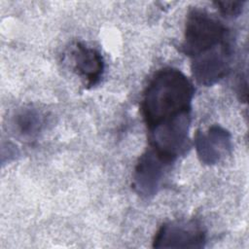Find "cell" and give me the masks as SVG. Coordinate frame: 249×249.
Masks as SVG:
<instances>
[{
    "label": "cell",
    "instance_id": "obj_1",
    "mask_svg": "<svg viewBox=\"0 0 249 249\" xmlns=\"http://www.w3.org/2000/svg\"><path fill=\"white\" fill-rule=\"evenodd\" d=\"M195 89L177 68L164 67L155 73L144 90L141 111L148 130L191 114Z\"/></svg>",
    "mask_w": 249,
    "mask_h": 249
},
{
    "label": "cell",
    "instance_id": "obj_2",
    "mask_svg": "<svg viewBox=\"0 0 249 249\" xmlns=\"http://www.w3.org/2000/svg\"><path fill=\"white\" fill-rule=\"evenodd\" d=\"M228 28L209 13L193 9L189 12L185 24L182 50L191 58L229 43Z\"/></svg>",
    "mask_w": 249,
    "mask_h": 249
},
{
    "label": "cell",
    "instance_id": "obj_3",
    "mask_svg": "<svg viewBox=\"0 0 249 249\" xmlns=\"http://www.w3.org/2000/svg\"><path fill=\"white\" fill-rule=\"evenodd\" d=\"M190 124L191 114H188L155 126L149 130L150 147L173 162L189 148Z\"/></svg>",
    "mask_w": 249,
    "mask_h": 249
},
{
    "label": "cell",
    "instance_id": "obj_4",
    "mask_svg": "<svg viewBox=\"0 0 249 249\" xmlns=\"http://www.w3.org/2000/svg\"><path fill=\"white\" fill-rule=\"evenodd\" d=\"M172 162L149 147L139 158L133 172L132 188L141 197L150 198L160 189Z\"/></svg>",
    "mask_w": 249,
    "mask_h": 249
},
{
    "label": "cell",
    "instance_id": "obj_5",
    "mask_svg": "<svg viewBox=\"0 0 249 249\" xmlns=\"http://www.w3.org/2000/svg\"><path fill=\"white\" fill-rule=\"evenodd\" d=\"M206 240L203 227L196 220H175L164 223L157 231L154 248H202Z\"/></svg>",
    "mask_w": 249,
    "mask_h": 249
},
{
    "label": "cell",
    "instance_id": "obj_6",
    "mask_svg": "<svg viewBox=\"0 0 249 249\" xmlns=\"http://www.w3.org/2000/svg\"><path fill=\"white\" fill-rule=\"evenodd\" d=\"M231 46L229 43L192 58L191 68L196 82L212 86L223 79L230 71Z\"/></svg>",
    "mask_w": 249,
    "mask_h": 249
},
{
    "label": "cell",
    "instance_id": "obj_7",
    "mask_svg": "<svg viewBox=\"0 0 249 249\" xmlns=\"http://www.w3.org/2000/svg\"><path fill=\"white\" fill-rule=\"evenodd\" d=\"M195 146L199 160L207 165L218 163L231 149V133L220 125H212L206 131H197Z\"/></svg>",
    "mask_w": 249,
    "mask_h": 249
},
{
    "label": "cell",
    "instance_id": "obj_8",
    "mask_svg": "<svg viewBox=\"0 0 249 249\" xmlns=\"http://www.w3.org/2000/svg\"><path fill=\"white\" fill-rule=\"evenodd\" d=\"M74 70L85 81L86 86H95L104 72V60L101 53L87 45L78 42L71 51Z\"/></svg>",
    "mask_w": 249,
    "mask_h": 249
},
{
    "label": "cell",
    "instance_id": "obj_9",
    "mask_svg": "<svg viewBox=\"0 0 249 249\" xmlns=\"http://www.w3.org/2000/svg\"><path fill=\"white\" fill-rule=\"evenodd\" d=\"M45 124V117L41 111L32 107L16 110L9 121L11 133L22 141L35 139Z\"/></svg>",
    "mask_w": 249,
    "mask_h": 249
},
{
    "label": "cell",
    "instance_id": "obj_10",
    "mask_svg": "<svg viewBox=\"0 0 249 249\" xmlns=\"http://www.w3.org/2000/svg\"><path fill=\"white\" fill-rule=\"evenodd\" d=\"M214 5L222 15L228 18L237 17L243 9V1H215Z\"/></svg>",
    "mask_w": 249,
    "mask_h": 249
}]
</instances>
